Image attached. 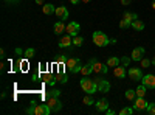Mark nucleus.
<instances>
[{"label":"nucleus","mask_w":155,"mask_h":115,"mask_svg":"<svg viewBox=\"0 0 155 115\" xmlns=\"http://www.w3.org/2000/svg\"><path fill=\"white\" fill-rule=\"evenodd\" d=\"M28 115H48V113H51V109L48 107V104L45 103V104H42V103H31V106L25 110Z\"/></svg>","instance_id":"nucleus-1"},{"label":"nucleus","mask_w":155,"mask_h":115,"mask_svg":"<svg viewBox=\"0 0 155 115\" xmlns=\"http://www.w3.org/2000/svg\"><path fill=\"white\" fill-rule=\"evenodd\" d=\"M81 87H82V90L88 95H93L95 92H98V83L95 79H90L88 76H82L81 81H79Z\"/></svg>","instance_id":"nucleus-2"},{"label":"nucleus","mask_w":155,"mask_h":115,"mask_svg":"<svg viewBox=\"0 0 155 115\" xmlns=\"http://www.w3.org/2000/svg\"><path fill=\"white\" fill-rule=\"evenodd\" d=\"M92 39H93V42H95L96 47H106V45L110 44L109 36H107L104 31H99V30H96V31L92 34Z\"/></svg>","instance_id":"nucleus-3"},{"label":"nucleus","mask_w":155,"mask_h":115,"mask_svg":"<svg viewBox=\"0 0 155 115\" xmlns=\"http://www.w3.org/2000/svg\"><path fill=\"white\" fill-rule=\"evenodd\" d=\"M65 67L70 73H78L81 72L82 69V64H81V59L79 58H68V61L65 62Z\"/></svg>","instance_id":"nucleus-4"},{"label":"nucleus","mask_w":155,"mask_h":115,"mask_svg":"<svg viewBox=\"0 0 155 115\" xmlns=\"http://www.w3.org/2000/svg\"><path fill=\"white\" fill-rule=\"evenodd\" d=\"M47 98V104H48V107L51 109V112H59L61 109H62V103L59 101V96H56V95H48V96H45Z\"/></svg>","instance_id":"nucleus-5"},{"label":"nucleus","mask_w":155,"mask_h":115,"mask_svg":"<svg viewBox=\"0 0 155 115\" xmlns=\"http://www.w3.org/2000/svg\"><path fill=\"white\" fill-rule=\"evenodd\" d=\"M88 62L92 64V67H93V72H95V73L106 75V73L109 72V66H107V64H102V62H99V61H98V59H95V58H92Z\"/></svg>","instance_id":"nucleus-6"},{"label":"nucleus","mask_w":155,"mask_h":115,"mask_svg":"<svg viewBox=\"0 0 155 115\" xmlns=\"http://www.w3.org/2000/svg\"><path fill=\"white\" fill-rule=\"evenodd\" d=\"M147 106H149V103L146 101V98H143V96H137L134 100V109L137 112H146Z\"/></svg>","instance_id":"nucleus-7"},{"label":"nucleus","mask_w":155,"mask_h":115,"mask_svg":"<svg viewBox=\"0 0 155 115\" xmlns=\"http://www.w3.org/2000/svg\"><path fill=\"white\" fill-rule=\"evenodd\" d=\"M127 76L132 81H141V78H143V70L140 67H130L127 70Z\"/></svg>","instance_id":"nucleus-8"},{"label":"nucleus","mask_w":155,"mask_h":115,"mask_svg":"<svg viewBox=\"0 0 155 115\" xmlns=\"http://www.w3.org/2000/svg\"><path fill=\"white\" fill-rule=\"evenodd\" d=\"M141 84H144L147 89H155V75H152V73L143 75V78H141Z\"/></svg>","instance_id":"nucleus-9"},{"label":"nucleus","mask_w":155,"mask_h":115,"mask_svg":"<svg viewBox=\"0 0 155 115\" xmlns=\"http://www.w3.org/2000/svg\"><path fill=\"white\" fill-rule=\"evenodd\" d=\"M79 30H81V27H79V23L78 22H70L67 27H65V31H67V34H70V36H78V33H79Z\"/></svg>","instance_id":"nucleus-10"},{"label":"nucleus","mask_w":155,"mask_h":115,"mask_svg":"<svg viewBox=\"0 0 155 115\" xmlns=\"http://www.w3.org/2000/svg\"><path fill=\"white\" fill-rule=\"evenodd\" d=\"M96 83H98V92H101V93H107V92L110 90V83H109L107 79L98 78Z\"/></svg>","instance_id":"nucleus-11"},{"label":"nucleus","mask_w":155,"mask_h":115,"mask_svg":"<svg viewBox=\"0 0 155 115\" xmlns=\"http://www.w3.org/2000/svg\"><path fill=\"white\" fill-rule=\"evenodd\" d=\"M71 45H73V36L70 34H65L59 39V48H68Z\"/></svg>","instance_id":"nucleus-12"},{"label":"nucleus","mask_w":155,"mask_h":115,"mask_svg":"<svg viewBox=\"0 0 155 115\" xmlns=\"http://www.w3.org/2000/svg\"><path fill=\"white\" fill-rule=\"evenodd\" d=\"M144 53H146V50L143 47H137V48H134L130 58H132V61H141L143 56H144Z\"/></svg>","instance_id":"nucleus-13"},{"label":"nucleus","mask_w":155,"mask_h":115,"mask_svg":"<svg viewBox=\"0 0 155 115\" xmlns=\"http://www.w3.org/2000/svg\"><path fill=\"white\" fill-rule=\"evenodd\" d=\"M54 14L59 17V20H67L68 19V8L67 6H59V8H56Z\"/></svg>","instance_id":"nucleus-14"},{"label":"nucleus","mask_w":155,"mask_h":115,"mask_svg":"<svg viewBox=\"0 0 155 115\" xmlns=\"http://www.w3.org/2000/svg\"><path fill=\"white\" fill-rule=\"evenodd\" d=\"M113 75L116 76V78H120V79H124V78H126V75H127L126 67L123 66V64H120V66H116V67L113 69Z\"/></svg>","instance_id":"nucleus-15"},{"label":"nucleus","mask_w":155,"mask_h":115,"mask_svg":"<svg viewBox=\"0 0 155 115\" xmlns=\"http://www.w3.org/2000/svg\"><path fill=\"white\" fill-rule=\"evenodd\" d=\"M95 104H96V110H98V112H106V110L109 109V101H107L106 98L98 100Z\"/></svg>","instance_id":"nucleus-16"},{"label":"nucleus","mask_w":155,"mask_h":115,"mask_svg":"<svg viewBox=\"0 0 155 115\" xmlns=\"http://www.w3.org/2000/svg\"><path fill=\"white\" fill-rule=\"evenodd\" d=\"M53 30H54V34H61V33H64L65 31V25H64V20H59V22H56L54 23V27H53Z\"/></svg>","instance_id":"nucleus-17"},{"label":"nucleus","mask_w":155,"mask_h":115,"mask_svg":"<svg viewBox=\"0 0 155 115\" xmlns=\"http://www.w3.org/2000/svg\"><path fill=\"white\" fill-rule=\"evenodd\" d=\"M132 28H134L135 31H143V30H144V22L140 20V19L134 20V22H132Z\"/></svg>","instance_id":"nucleus-18"},{"label":"nucleus","mask_w":155,"mask_h":115,"mask_svg":"<svg viewBox=\"0 0 155 115\" xmlns=\"http://www.w3.org/2000/svg\"><path fill=\"white\" fill-rule=\"evenodd\" d=\"M81 73H82V76H88V75H92L93 73V67H92V64H85V66H82V69H81Z\"/></svg>","instance_id":"nucleus-19"},{"label":"nucleus","mask_w":155,"mask_h":115,"mask_svg":"<svg viewBox=\"0 0 155 115\" xmlns=\"http://www.w3.org/2000/svg\"><path fill=\"white\" fill-rule=\"evenodd\" d=\"M42 11H44V14H53V12L56 11V8H54V5H51V3H45L44 6H42Z\"/></svg>","instance_id":"nucleus-20"},{"label":"nucleus","mask_w":155,"mask_h":115,"mask_svg":"<svg viewBox=\"0 0 155 115\" xmlns=\"http://www.w3.org/2000/svg\"><path fill=\"white\" fill-rule=\"evenodd\" d=\"M123 19H126V20H129V22H134V20H137L138 19V14H137V12H124V14H123Z\"/></svg>","instance_id":"nucleus-21"},{"label":"nucleus","mask_w":155,"mask_h":115,"mask_svg":"<svg viewBox=\"0 0 155 115\" xmlns=\"http://www.w3.org/2000/svg\"><path fill=\"white\" fill-rule=\"evenodd\" d=\"M121 64V59L120 58H116V56H112V58H109V61H107V66L109 67H116V66H120Z\"/></svg>","instance_id":"nucleus-22"},{"label":"nucleus","mask_w":155,"mask_h":115,"mask_svg":"<svg viewBox=\"0 0 155 115\" xmlns=\"http://www.w3.org/2000/svg\"><path fill=\"white\" fill-rule=\"evenodd\" d=\"M146 89H147V87H146L144 84H140V86L135 89L137 96H143V98H144V96H146Z\"/></svg>","instance_id":"nucleus-23"},{"label":"nucleus","mask_w":155,"mask_h":115,"mask_svg":"<svg viewBox=\"0 0 155 115\" xmlns=\"http://www.w3.org/2000/svg\"><path fill=\"white\" fill-rule=\"evenodd\" d=\"M124 96H126V100H129V101H134V100L137 98V92L134 90V89H129V90H126Z\"/></svg>","instance_id":"nucleus-24"},{"label":"nucleus","mask_w":155,"mask_h":115,"mask_svg":"<svg viewBox=\"0 0 155 115\" xmlns=\"http://www.w3.org/2000/svg\"><path fill=\"white\" fill-rule=\"evenodd\" d=\"M82 103H84L85 106H93V104L96 103V101L93 100V96H92V95H88V93H87V95L84 96V100H82Z\"/></svg>","instance_id":"nucleus-25"},{"label":"nucleus","mask_w":155,"mask_h":115,"mask_svg":"<svg viewBox=\"0 0 155 115\" xmlns=\"http://www.w3.org/2000/svg\"><path fill=\"white\" fill-rule=\"evenodd\" d=\"M84 44V37H81V36H74L73 37V45L74 47H81Z\"/></svg>","instance_id":"nucleus-26"},{"label":"nucleus","mask_w":155,"mask_h":115,"mask_svg":"<svg viewBox=\"0 0 155 115\" xmlns=\"http://www.w3.org/2000/svg\"><path fill=\"white\" fill-rule=\"evenodd\" d=\"M134 112H135L134 107H123V109L120 110V115H132Z\"/></svg>","instance_id":"nucleus-27"},{"label":"nucleus","mask_w":155,"mask_h":115,"mask_svg":"<svg viewBox=\"0 0 155 115\" xmlns=\"http://www.w3.org/2000/svg\"><path fill=\"white\" fill-rule=\"evenodd\" d=\"M120 28H132V23L129 22V20H126V19H121L120 20Z\"/></svg>","instance_id":"nucleus-28"},{"label":"nucleus","mask_w":155,"mask_h":115,"mask_svg":"<svg viewBox=\"0 0 155 115\" xmlns=\"http://www.w3.org/2000/svg\"><path fill=\"white\" fill-rule=\"evenodd\" d=\"M34 55H36V50L34 48H28L27 52H25V58H28V59H31Z\"/></svg>","instance_id":"nucleus-29"},{"label":"nucleus","mask_w":155,"mask_h":115,"mask_svg":"<svg viewBox=\"0 0 155 115\" xmlns=\"http://www.w3.org/2000/svg\"><path fill=\"white\" fill-rule=\"evenodd\" d=\"M146 113L155 115V103H149V106H147V109H146Z\"/></svg>","instance_id":"nucleus-30"},{"label":"nucleus","mask_w":155,"mask_h":115,"mask_svg":"<svg viewBox=\"0 0 155 115\" xmlns=\"http://www.w3.org/2000/svg\"><path fill=\"white\" fill-rule=\"evenodd\" d=\"M150 64H152V61L147 59V58H143V59H141V67H146V69H147Z\"/></svg>","instance_id":"nucleus-31"},{"label":"nucleus","mask_w":155,"mask_h":115,"mask_svg":"<svg viewBox=\"0 0 155 115\" xmlns=\"http://www.w3.org/2000/svg\"><path fill=\"white\" fill-rule=\"evenodd\" d=\"M130 61H132V58H127V56H123V58H121V64H123L124 67H127Z\"/></svg>","instance_id":"nucleus-32"},{"label":"nucleus","mask_w":155,"mask_h":115,"mask_svg":"<svg viewBox=\"0 0 155 115\" xmlns=\"http://www.w3.org/2000/svg\"><path fill=\"white\" fill-rule=\"evenodd\" d=\"M68 61V58H67V55H61L59 58H58V62H61V64H64L65 66V62Z\"/></svg>","instance_id":"nucleus-33"},{"label":"nucleus","mask_w":155,"mask_h":115,"mask_svg":"<svg viewBox=\"0 0 155 115\" xmlns=\"http://www.w3.org/2000/svg\"><path fill=\"white\" fill-rule=\"evenodd\" d=\"M48 95H56V96H59V95H61V92L54 89V90H51V92H47V95H45V96H48Z\"/></svg>","instance_id":"nucleus-34"},{"label":"nucleus","mask_w":155,"mask_h":115,"mask_svg":"<svg viewBox=\"0 0 155 115\" xmlns=\"http://www.w3.org/2000/svg\"><path fill=\"white\" fill-rule=\"evenodd\" d=\"M132 0H121V5H130Z\"/></svg>","instance_id":"nucleus-35"},{"label":"nucleus","mask_w":155,"mask_h":115,"mask_svg":"<svg viewBox=\"0 0 155 115\" xmlns=\"http://www.w3.org/2000/svg\"><path fill=\"white\" fill-rule=\"evenodd\" d=\"M106 113H107V115H115L116 112H115V110H112V109H107V110H106Z\"/></svg>","instance_id":"nucleus-36"},{"label":"nucleus","mask_w":155,"mask_h":115,"mask_svg":"<svg viewBox=\"0 0 155 115\" xmlns=\"http://www.w3.org/2000/svg\"><path fill=\"white\" fill-rule=\"evenodd\" d=\"M79 2H81V0H70L71 5H76V3H79Z\"/></svg>","instance_id":"nucleus-37"},{"label":"nucleus","mask_w":155,"mask_h":115,"mask_svg":"<svg viewBox=\"0 0 155 115\" xmlns=\"http://www.w3.org/2000/svg\"><path fill=\"white\" fill-rule=\"evenodd\" d=\"M36 3H37V5H45L44 0H36Z\"/></svg>","instance_id":"nucleus-38"},{"label":"nucleus","mask_w":155,"mask_h":115,"mask_svg":"<svg viewBox=\"0 0 155 115\" xmlns=\"http://www.w3.org/2000/svg\"><path fill=\"white\" fill-rule=\"evenodd\" d=\"M5 2H9V3H11V2H12V3H17L19 0H5Z\"/></svg>","instance_id":"nucleus-39"},{"label":"nucleus","mask_w":155,"mask_h":115,"mask_svg":"<svg viewBox=\"0 0 155 115\" xmlns=\"http://www.w3.org/2000/svg\"><path fill=\"white\" fill-rule=\"evenodd\" d=\"M81 2H84V3H90L92 0H81Z\"/></svg>","instance_id":"nucleus-40"},{"label":"nucleus","mask_w":155,"mask_h":115,"mask_svg":"<svg viewBox=\"0 0 155 115\" xmlns=\"http://www.w3.org/2000/svg\"><path fill=\"white\" fill-rule=\"evenodd\" d=\"M152 64H153V67H155V56L152 58Z\"/></svg>","instance_id":"nucleus-41"},{"label":"nucleus","mask_w":155,"mask_h":115,"mask_svg":"<svg viewBox=\"0 0 155 115\" xmlns=\"http://www.w3.org/2000/svg\"><path fill=\"white\" fill-rule=\"evenodd\" d=\"M152 9H155V0H153V2H152Z\"/></svg>","instance_id":"nucleus-42"}]
</instances>
